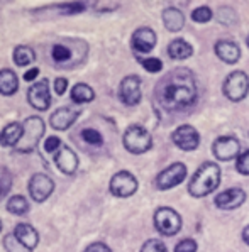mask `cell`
Masks as SVG:
<instances>
[{
    "label": "cell",
    "mask_w": 249,
    "mask_h": 252,
    "mask_svg": "<svg viewBox=\"0 0 249 252\" xmlns=\"http://www.w3.org/2000/svg\"><path fill=\"white\" fill-rule=\"evenodd\" d=\"M131 46L136 53L146 54L153 51V48L156 46V34L149 27H139L134 34H132Z\"/></svg>",
    "instance_id": "15"
},
{
    "label": "cell",
    "mask_w": 249,
    "mask_h": 252,
    "mask_svg": "<svg viewBox=\"0 0 249 252\" xmlns=\"http://www.w3.org/2000/svg\"><path fill=\"white\" fill-rule=\"evenodd\" d=\"M222 92L232 102H241L249 92V78L244 71H234L231 75H227L224 85H222Z\"/></svg>",
    "instance_id": "6"
},
{
    "label": "cell",
    "mask_w": 249,
    "mask_h": 252,
    "mask_svg": "<svg viewBox=\"0 0 249 252\" xmlns=\"http://www.w3.org/2000/svg\"><path fill=\"white\" fill-rule=\"evenodd\" d=\"M44 135V122L41 117H33L26 119L22 124V137L19 141V144L15 146V149L19 153H33L34 149L39 144V141Z\"/></svg>",
    "instance_id": "3"
},
{
    "label": "cell",
    "mask_w": 249,
    "mask_h": 252,
    "mask_svg": "<svg viewBox=\"0 0 249 252\" xmlns=\"http://www.w3.org/2000/svg\"><path fill=\"white\" fill-rule=\"evenodd\" d=\"M119 98L127 107H134L141 102V80H139V76L129 75L120 81Z\"/></svg>",
    "instance_id": "11"
},
{
    "label": "cell",
    "mask_w": 249,
    "mask_h": 252,
    "mask_svg": "<svg viewBox=\"0 0 249 252\" xmlns=\"http://www.w3.org/2000/svg\"><path fill=\"white\" fill-rule=\"evenodd\" d=\"M37 75H39V68H31L29 71L24 73V80L26 81H33L34 78H37Z\"/></svg>",
    "instance_id": "39"
},
{
    "label": "cell",
    "mask_w": 249,
    "mask_h": 252,
    "mask_svg": "<svg viewBox=\"0 0 249 252\" xmlns=\"http://www.w3.org/2000/svg\"><path fill=\"white\" fill-rule=\"evenodd\" d=\"M80 112H81V108L78 105L60 107L51 114L49 124H51V127L56 130H66L68 127H71L73 124H75V120L78 119Z\"/></svg>",
    "instance_id": "12"
},
{
    "label": "cell",
    "mask_w": 249,
    "mask_h": 252,
    "mask_svg": "<svg viewBox=\"0 0 249 252\" xmlns=\"http://www.w3.org/2000/svg\"><path fill=\"white\" fill-rule=\"evenodd\" d=\"M138 191V180L129 171H119L110 180V193L119 198H127Z\"/></svg>",
    "instance_id": "10"
},
{
    "label": "cell",
    "mask_w": 249,
    "mask_h": 252,
    "mask_svg": "<svg viewBox=\"0 0 249 252\" xmlns=\"http://www.w3.org/2000/svg\"><path fill=\"white\" fill-rule=\"evenodd\" d=\"M163 22H165V27L168 31L178 32L185 24V17H183V14H181V10L175 9V7H166V9L163 10Z\"/></svg>",
    "instance_id": "21"
},
{
    "label": "cell",
    "mask_w": 249,
    "mask_h": 252,
    "mask_svg": "<svg viewBox=\"0 0 249 252\" xmlns=\"http://www.w3.org/2000/svg\"><path fill=\"white\" fill-rule=\"evenodd\" d=\"M213 156L220 161H231V159H237L239 158V141L231 135H224V137H219L212 146Z\"/></svg>",
    "instance_id": "13"
},
{
    "label": "cell",
    "mask_w": 249,
    "mask_h": 252,
    "mask_svg": "<svg viewBox=\"0 0 249 252\" xmlns=\"http://www.w3.org/2000/svg\"><path fill=\"white\" fill-rule=\"evenodd\" d=\"M186 178V166L183 162H173L166 169H163L161 173L156 176V186L158 189H171L175 186H178Z\"/></svg>",
    "instance_id": "8"
},
{
    "label": "cell",
    "mask_w": 249,
    "mask_h": 252,
    "mask_svg": "<svg viewBox=\"0 0 249 252\" xmlns=\"http://www.w3.org/2000/svg\"><path fill=\"white\" fill-rule=\"evenodd\" d=\"M246 200V191L241 188H229L222 191L220 195L215 196V207L222 208V210H234L241 207Z\"/></svg>",
    "instance_id": "16"
},
{
    "label": "cell",
    "mask_w": 249,
    "mask_h": 252,
    "mask_svg": "<svg viewBox=\"0 0 249 252\" xmlns=\"http://www.w3.org/2000/svg\"><path fill=\"white\" fill-rule=\"evenodd\" d=\"M12 58H14V63L17 64V66L24 68L36 61V53H34V49L29 48V46H17V48L14 49Z\"/></svg>",
    "instance_id": "25"
},
{
    "label": "cell",
    "mask_w": 249,
    "mask_h": 252,
    "mask_svg": "<svg viewBox=\"0 0 249 252\" xmlns=\"http://www.w3.org/2000/svg\"><path fill=\"white\" fill-rule=\"evenodd\" d=\"M70 96H71V100L76 105H81V103H90L95 98V92L87 83H78L71 88V95Z\"/></svg>",
    "instance_id": "24"
},
{
    "label": "cell",
    "mask_w": 249,
    "mask_h": 252,
    "mask_svg": "<svg viewBox=\"0 0 249 252\" xmlns=\"http://www.w3.org/2000/svg\"><path fill=\"white\" fill-rule=\"evenodd\" d=\"M10 185H12V178L7 174V171H3L2 173V181H0V196H3L7 191H9Z\"/></svg>",
    "instance_id": "36"
},
{
    "label": "cell",
    "mask_w": 249,
    "mask_h": 252,
    "mask_svg": "<svg viewBox=\"0 0 249 252\" xmlns=\"http://www.w3.org/2000/svg\"><path fill=\"white\" fill-rule=\"evenodd\" d=\"M141 252H168V249H166L165 242L158 239H151L144 242V246L141 247Z\"/></svg>",
    "instance_id": "31"
},
{
    "label": "cell",
    "mask_w": 249,
    "mask_h": 252,
    "mask_svg": "<svg viewBox=\"0 0 249 252\" xmlns=\"http://www.w3.org/2000/svg\"><path fill=\"white\" fill-rule=\"evenodd\" d=\"M192 19L198 24H205V22H209L212 19V10L209 7H198L192 12Z\"/></svg>",
    "instance_id": "30"
},
{
    "label": "cell",
    "mask_w": 249,
    "mask_h": 252,
    "mask_svg": "<svg viewBox=\"0 0 249 252\" xmlns=\"http://www.w3.org/2000/svg\"><path fill=\"white\" fill-rule=\"evenodd\" d=\"M154 227L161 235L171 237L181 228V217L170 207H161L154 213Z\"/></svg>",
    "instance_id": "5"
},
{
    "label": "cell",
    "mask_w": 249,
    "mask_h": 252,
    "mask_svg": "<svg viewBox=\"0 0 249 252\" xmlns=\"http://www.w3.org/2000/svg\"><path fill=\"white\" fill-rule=\"evenodd\" d=\"M83 252H112V251L108 249V247L105 246L104 242H93V244H90V246H88Z\"/></svg>",
    "instance_id": "38"
},
{
    "label": "cell",
    "mask_w": 249,
    "mask_h": 252,
    "mask_svg": "<svg viewBox=\"0 0 249 252\" xmlns=\"http://www.w3.org/2000/svg\"><path fill=\"white\" fill-rule=\"evenodd\" d=\"M66 88H68V80L66 78L60 76V78L54 80V92H56L58 95H65Z\"/></svg>",
    "instance_id": "37"
},
{
    "label": "cell",
    "mask_w": 249,
    "mask_h": 252,
    "mask_svg": "<svg viewBox=\"0 0 249 252\" xmlns=\"http://www.w3.org/2000/svg\"><path fill=\"white\" fill-rule=\"evenodd\" d=\"M19 88V78L10 69H2L0 71V93L3 96H10L17 92Z\"/></svg>",
    "instance_id": "22"
},
{
    "label": "cell",
    "mask_w": 249,
    "mask_h": 252,
    "mask_svg": "<svg viewBox=\"0 0 249 252\" xmlns=\"http://www.w3.org/2000/svg\"><path fill=\"white\" fill-rule=\"evenodd\" d=\"M21 137H22V124L12 122L3 127V130L0 132V146H3V147L17 146Z\"/></svg>",
    "instance_id": "20"
},
{
    "label": "cell",
    "mask_w": 249,
    "mask_h": 252,
    "mask_svg": "<svg viewBox=\"0 0 249 252\" xmlns=\"http://www.w3.org/2000/svg\"><path fill=\"white\" fill-rule=\"evenodd\" d=\"M54 191V181L48 174L44 173H36L33 174V178L29 180V195L31 198L37 203H42L51 196Z\"/></svg>",
    "instance_id": "9"
},
{
    "label": "cell",
    "mask_w": 249,
    "mask_h": 252,
    "mask_svg": "<svg viewBox=\"0 0 249 252\" xmlns=\"http://www.w3.org/2000/svg\"><path fill=\"white\" fill-rule=\"evenodd\" d=\"M124 147L132 154H144L153 147V137L141 126H131L126 129L122 137Z\"/></svg>",
    "instance_id": "4"
},
{
    "label": "cell",
    "mask_w": 249,
    "mask_h": 252,
    "mask_svg": "<svg viewBox=\"0 0 249 252\" xmlns=\"http://www.w3.org/2000/svg\"><path fill=\"white\" fill-rule=\"evenodd\" d=\"M0 230H2V222H0Z\"/></svg>",
    "instance_id": "42"
},
{
    "label": "cell",
    "mask_w": 249,
    "mask_h": 252,
    "mask_svg": "<svg viewBox=\"0 0 249 252\" xmlns=\"http://www.w3.org/2000/svg\"><path fill=\"white\" fill-rule=\"evenodd\" d=\"M14 235L22 246H26L29 251H34L39 244V234L33 225L29 223H19L17 227L14 228Z\"/></svg>",
    "instance_id": "18"
},
{
    "label": "cell",
    "mask_w": 249,
    "mask_h": 252,
    "mask_svg": "<svg viewBox=\"0 0 249 252\" xmlns=\"http://www.w3.org/2000/svg\"><path fill=\"white\" fill-rule=\"evenodd\" d=\"M171 141L175 142L181 151H193L198 147L200 142V135L192 126H180L173 134H171Z\"/></svg>",
    "instance_id": "14"
},
{
    "label": "cell",
    "mask_w": 249,
    "mask_h": 252,
    "mask_svg": "<svg viewBox=\"0 0 249 252\" xmlns=\"http://www.w3.org/2000/svg\"><path fill=\"white\" fill-rule=\"evenodd\" d=\"M3 246H5L7 252H33V251L27 249L26 246H22V244L15 239L14 234H9L5 239H3Z\"/></svg>",
    "instance_id": "29"
},
{
    "label": "cell",
    "mask_w": 249,
    "mask_h": 252,
    "mask_svg": "<svg viewBox=\"0 0 249 252\" xmlns=\"http://www.w3.org/2000/svg\"><path fill=\"white\" fill-rule=\"evenodd\" d=\"M27 102L33 108L41 112H46L51 105V92H49V81L42 78L36 81L34 85H31V88L27 90Z\"/></svg>",
    "instance_id": "7"
},
{
    "label": "cell",
    "mask_w": 249,
    "mask_h": 252,
    "mask_svg": "<svg viewBox=\"0 0 249 252\" xmlns=\"http://www.w3.org/2000/svg\"><path fill=\"white\" fill-rule=\"evenodd\" d=\"M7 210L14 215H24L29 212V201L26 200V196L21 195H14L7 200Z\"/></svg>",
    "instance_id": "26"
},
{
    "label": "cell",
    "mask_w": 249,
    "mask_h": 252,
    "mask_svg": "<svg viewBox=\"0 0 249 252\" xmlns=\"http://www.w3.org/2000/svg\"><path fill=\"white\" fill-rule=\"evenodd\" d=\"M81 139L90 146H102L104 144L102 134L95 129H83L81 130Z\"/></svg>",
    "instance_id": "28"
},
{
    "label": "cell",
    "mask_w": 249,
    "mask_h": 252,
    "mask_svg": "<svg viewBox=\"0 0 249 252\" xmlns=\"http://www.w3.org/2000/svg\"><path fill=\"white\" fill-rule=\"evenodd\" d=\"M220 185V168L215 162H204L193 174L188 185V193L195 198L207 196Z\"/></svg>",
    "instance_id": "2"
},
{
    "label": "cell",
    "mask_w": 249,
    "mask_h": 252,
    "mask_svg": "<svg viewBox=\"0 0 249 252\" xmlns=\"http://www.w3.org/2000/svg\"><path fill=\"white\" fill-rule=\"evenodd\" d=\"M243 239H244V242H246L248 246H249V225L243 230Z\"/></svg>",
    "instance_id": "40"
},
{
    "label": "cell",
    "mask_w": 249,
    "mask_h": 252,
    "mask_svg": "<svg viewBox=\"0 0 249 252\" xmlns=\"http://www.w3.org/2000/svg\"><path fill=\"white\" fill-rule=\"evenodd\" d=\"M168 54L171 60H186V58H190L193 54V48L185 39H175L170 42Z\"/></svg>",
    "instance_id": "23"
},
{
    "label": "cell",
    "mask_w": 249,
    "mask_h": 252,
    "mask_svg": "<svg viewBox=\"0 0 249 252\" xmlns=\"http://www.w3.org/2000/svg\"><path fill=\"white\" fill-rule=\"evenodd\" d=\"M215 54L227 64H234L241 58V49L232 41H217L215 42Z\"/></svg>",
    "instance_id": "19"
},
{
    "label": "cell",
    "mask_w": 249,
    "mask_h": 252,
    "mask_svg": "<svg viewBox=\"0 0 249 252\" xmlns=\"http://www.w3.org/2000/svg\"><path fill=\"white\" fill-rule=\"evenodd\" d=\"M51 56L54 60V63H66L71 58V51L66 48L65 44H54L51 48Z\"/></svg>",
    "instance_id": "27"
},
{
    "label": "cell",
    "mask_w": 249,
    "mask_h": 252,
    "mask_svg": "<svg viewBox=\"0 0 249 252\" xmlns=\"http://www.w3.org/2000/svg\"><path fill=\"white\" fill-rule=\"evenodd\" d=\"M175 252H197V242L193 239H183L177 244Z\"/></svg>",
    "instance_id": "34"
},
{
    "label": "cell",
    "mask_w": 249,
    "mask_h": 252,
    "mask_svg": "<svg viewBox=\"0 0 249 252\" xmlns=\"http://www.w3.org/2000/svg\"><path fill=\"white\" fill-rule=\"evenodd\" d=\"M141 64H142V68L149 73H158L163 69V63L158 58H146V60H141Z\"/></svg>",
    "instance_id": "33"
},
{
    "label": "cell",
    "mask_w": 249,
    "mask_h": 252,
    "mask_svg": "<svg viewBox=\"0 0 249 252\" xmlns=\"http://www.w3.org/2000/svg\"><path fill=\"white\" fill-rule=\"evenodd\" d=\"M158 102L165 110H183L195 103L197 85L193 73L186 68L173 69L158 87Z\"/></svg>",
    "instance_id": "1"
},
{
    "label": "cell",
    "mask_w": 249,
    "mask_h": 252,
    "mask_svg": "<svg viewBox=\"0 0 249 252\" xmlns=\"http://www.w3.org/2000/svg\"><path fill=\"white\" fill-rule=\"evenodd\" d=\"M236 169H237V173L249 176V149L239 154V158H237V161H236Z\"/></svg>",
    "instance_id": "32"
},
{
    "label": "cell",
    "mask_w": 249,
    "mask_h": 252,
    "mask_svg": "<svg viewBox=\"0 0 249 252\" xmlns=\"http://www.w3.org/2000/svg\"><path fill=\"white\" fill-rule=\"evenodd\" d=\"M54 162H56L58 169L65 174H73L78 169V158L68 146H63L54 154Z\"/></svg>",
    "instance_id": "17"
},
{
    "label": "cell",
    "mask_w": 249,
    "mask_h": 252,
    "mask_svg": "<svg viewBox=\"0 0 249 252\" xmlns=\"http://www.w3.org/2000/svg\"><path fill=\"white\" fill-rule=\"evenodd\" d=\"M246 42H248V48H249V36H248V41Z\"/></svg>",
    "instance_id": "41"
},
{
    "label": "cell",
    "mask_w": 249,
    "mask_h": 252,
    "mask_svg": "<svg viewBox=\"0 0 249 252\" xmlns=\"http://www.w3.org/2000/svg\"><path fill=\"white\" fill-rule=\"evenodd\" d=\"M61 147H63V144H61V139L56 137V135H51V137H48V139H46V142H44L46 153H58Z\"/></svg>",
    "instance_id": "35"
}]
</instances>
